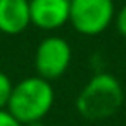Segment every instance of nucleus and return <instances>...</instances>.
<instances>
[{"label": "nucleus", "mask_w": 126, "mask_h": 126, "mask_svg": "<svg viewBox=\"0 0 126 126\" xmlns=\"http://www.w3.org/2000/svg\"><path fill=\"white\" fill-rule=\"evenodd\" d=\"M124 102V88L110 73H95L81 88L76 98L79 116L90 121H100L114 116Z\"/></svg>", "instance_id": "nucleus-1"}, {"label": "nucleus", "mask_w": 126, "mask_h": 126, "mask_svg": "<svg viewBox=\"0 0 126 126\" xmlns=\"http://www.w3.org/2000/svg\"><path fill=\"white\" fill-rule=\"evenodd\" d=\"M55 102V90L52 81L35 74L14 83L7 110L21 123L30 124L43 121Z\"/></svg>", "instance_id": "nucleus-2"}, {"label": "nucleus", "mask_w": 126, "mask_h": 126, "mask_svg": "<svg viewBox=\"0 0 126 126\" xmlns=\"http://www.w3.org/2000/svg\"><path fill=\"white\" fill-rule=\"evenodd\" d=\"M116 19L114 0H71V26L85 36L104 33Z\"/></svg>", "instance_id": "nucleus-3"}, {"label": "nucleus", "mask_w": 126, "mask_h": 126, "mask_svg": "<svg viewBox=\"0 0 126 126\" xmlns=\"http://www.w3.org/2000/svg\"><path fill=\"white\" fill-rule=\"evenodd\" d=\"M73 50L66 38L59 35L45 36L35 50V71L38 76L54 81L66 74L71 66Z\"/></svg>", "instance_id": "nucleus-4"}, {"label": "nucleus", "mask_w": 126, "mask_h": 126, "mask_svg": "<svg viewBox=\"0 0 126 126\" xmlns=\"http://www.w3.org/2000/svg\"><path fill=\"white\" fill-rule=\"evenodd\" d=\"M71 0H30L31 24L43 31H55L69 23Z\"/></svg>", "instance_id": "nucleus-5"}, {"label": "nucleus", "mask_w": 126, "mask_h": 126, "mask_svg": "<svg viewBox=\"0 0 126 126\" xmlns=\"http://www.w3.org/2000/svg\"><path fill=\"white\" fill-rule=\"evenodd\" d=\"M30 26V0H0V33L16 36Z\"/></svg>", "instance_id": "nucleus-6"}, {"label": "nucleus", "mask_w": 126, "mask_h": 126, "mask_svg": "<svg viewBox=\"0 0 126 126\" xmlns=\"http://www.w3.org/2000/svg\"><path fill=\"white\" fill-rule=\"evenodd\" d=\"M12 88H14L12 79H11L4 71H0V110H2V109H7V104H9Z\"/></svg>", "instance_id": "nucleus-7"}, {"label": "nucleus", "mask_w": 126, "mask_h": 126, "mask_svg": "<svg viewBox=\"0 0 126 126\" xmlns=\"http://www.w3.org/2000/svg\"><path fill=\"white\" fill-rule=\"evenodd\" d=\"M114 23H116V28H117V31H119V35L126 38V4L116 12Z\"/></svg>", "instance_id": "nucleus-8"}, {"label": "nucleus", "mask_w": 126, "mask_h": 126, "mask_svg": "<svg viewBox=\"0 0 126 126\" xmlns=\"http://www.w3.org/2000/svg\"><path fill=\"white\" fill-rule=\"evenodd\" d=\"M0 126H23L7 109L0 110Z\"/></svg>", "instance_id": "nucleus-9"}, {"label": "nucleus", "mask_w": 126, "mask_h": 126, "mask_svg": "<svg viewBox=\"0 0 126 126\" xmlns=\"http://www.w3.org/2000/svg\"><path fill=\"white\" fill-rule=\"evenodd\" d=\"M23 126H47L43 121H36V123H30V124H23Z\"/></svg>", "instance_id": "nucleus-10"}]
</instances>
